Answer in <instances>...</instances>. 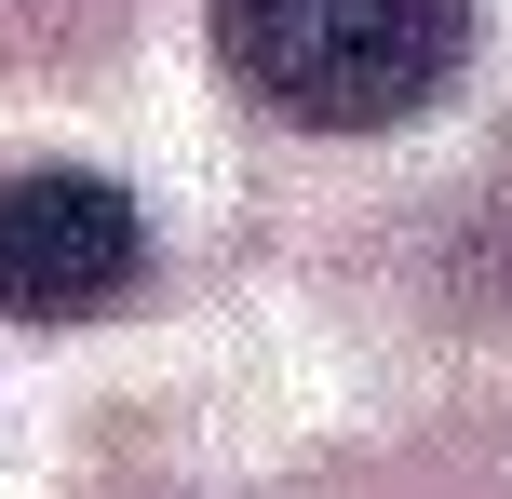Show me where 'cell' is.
Returning <instances> with one entry per match:
<instances>
[{"label": "cell", "mask_w": 512, "mask_h": 499, "mask_svg": "<svg viewBox=\"0 0 512 499\" xmlns=\"http://www.w3.org/2000/svg\"><path fill=\"white\" fill-rule=\"evenodd\" d=\"M216 54L283 122L378 135L472 68V0H216Z\"/></svg>", "instance_id": "obj_1"}, {"label": "cell", "mask_w": 512, "mask_h": 499, "mask_svg": "<svg viewBox=\"0 0 512 499\" xmlns=\"http://www.w3.org/2000/svg\"><path fill=\"white\" fill-rule=\"evenodd\" d=\"M149 270V216L81 162H14L0 176V324H81L135 297Z\"/></svg>", "instance_id": "obj_2"}]
</instances>
